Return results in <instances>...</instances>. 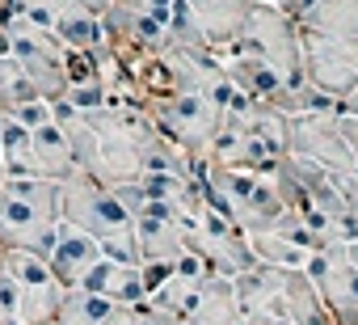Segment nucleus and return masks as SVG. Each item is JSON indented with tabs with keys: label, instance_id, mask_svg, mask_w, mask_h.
I'll use <instances>...</instances> for the list:
<instances>
[{
	"label": "nucleus",
	"instance_id": "17",
	"mask_svg": "<svg viewBox=\"0 0 358 325\" xmlns=\"http://www.w3.org/2000/svg\"><path fill=\"white\" fill-rule=\"evenodd\" d=\"M34 131V178H51V182H64L72 178L80 165H76V152L64 135V127L51 118L43 127H30Z\"/></svg>",
	"mask_w": 358,
	"mask_h": 325
},
{
	"label": "nucleus",
	"instance_id": "9",
	"mask_svg": "<svg viewBox=\"0 0 358 325\" xmlns=\"http://www.w3.org/2000/svg\"><path fill=\"white\" fill-rule=\"evenodd\" d=\"M324 312L333 325H358V266L350 262L345 245H324L316 254H308L303 262Z\"/></svg>",
	"mask_w": 358,
	"mask_h": 325
},
{
	"label": "nucleus",
	"instance_id": "13",
	"mask_svg": "<svg viewBox=\"0 0 358 325\" xmlns=\"http://www.w3.org/2000/svg\"><path fill=\"white\" fill-rule=\"evenodd\" d=\"M97 258H101V241L89 237L85 228L59 220V237H55V249H51V258H47L51 270H55V279H59L64 287H76L80 275H85Z\"/></svg>",
	"mask_w": 358,
	"mask_h": 325
},
{
	"label": "nucleus",
	"instance_id": "12",
	"mask_svg": "<svg viewBox=\"0 0 358 325\" xmlns=\"http://www.w3.org/2000/svg\"><path fill=\"white\" fill-rule=\"evenodd\" d=\"M282 9L312 34L358 39V0H282Z\"/></svg>",
	"mask_w": 358,
	"mask_h": 325
},
{
	"label": "nucleus",
	"instance_id": "16",
	"mask_svg": "<svg viewBox=\"0 0 358 325\" xmlns=\"http://www.w3.org/2000/svg\"><path fill=\"white\" fill-rule=\"evenodd\" d=\"M236 312H241V304H236V279L211 275V279L194 291V300L186 304L182 321H186V325H228Z\"/></svg>",
	"mask_w": 358,
	"mask_h": 325
},
{
	"label": "nucleus",
	"instance_id": "31",
	"mask_svg": "<svg viewBox=\"0 0 358 325\" xmlns=\"http://www.w3.org/2000/svg\"><path fill=\"white\" fill-rule=\"evenodd\" d=\"M270 5H282V0H270Z\"/></svg>",
	"mask_w": 358,
	"mask_h": 325
},
{
	"label": "nucleus",
	"instance_id": "7",
	"mask_svg": "<svg viewBox=\"0 0 358 325\" xmlns=\"http://www.w3.org/2000/svg\"><path fill=\"white\" fill-rule=\"evenodd\" d=\"M287 152L316 160L333 174V182L350 195V178L358 174V160L350 152V139L341 131V114H291L287 127Z\"/></svg>",
	"mask_w": 358,
	"mask_h": 325
},
{
	"label": "nucleus",
	"instance_id": "1",
	"mask_svg": "<svg viewBox=\"0 0 358 325\" xmlns=\"http://www.w3.org/2000/svg\"><path fill=\"white\" fill-rule=\"evenodd\" d=\"M59 220L85 228L89 237L101 241V258L114 262H131L139 266V241H135V216L127 212V203L114 195V186L89 178L85 170H76L72 178L59 182Z\"/></svg>",
	"mask_w": 358,
	"mask_h": 325
},
{
	"label": "nucleus",
	"instance_id": "3",
	"mask_svg": "<svg viewBox=\"0 0 358 325\" xmlns=\"http://www.w3.org/2000/svg\"><path fill=\"white\" fill-rule=\"evenodd\" d=\"M236 304L249 317H287L295 325H333L303 266H249L236 275Z\"/></svg>",
	"mask_w": 358,
	"mask_h": 325
},
{
	"label": "nucleus",
	"instance_id": "19",
	"mask_svg": "<svg viewBox=\"0 0 358 325\" xmlns=\"http://www.w3.org/2000/svg\"><path fill=\"white\" fill-rule=\"evenodd\" d=\"M0 174L34 178V131L9 114H0Z\"/></svg>",
	"mask_w": 358,
	"mask_h": 325
},
{
	"label": "nucleus",
	"instance_id": "21",
	"mask_svg": "<svg viewBox=\"0 0 358 325\" xmlns=\"http://www.w3.org/2000/svg\"><path fill=\"white\" fill-rule=\"evenodd\" d=\"M118 300H106V296H93L85 287H68L64 300H59V317L55 325H106L110 312H114Z\"/></svg>",
	"mask_w": 358,
	"mask_h": 325
},
{
	"label": "nucleus",
	"instance_id": "4",
	"mask_svg": "<svg viewBox=\"0 0 358 325\" xmlns=\"http://www.w3.org/2000/svg\"><path fill=\"white\" fill-rule=\"evenodd\" d=\"M228 51H241V55H253V60L270 64L282 81L303 72L299 22L282 5H270V0H253V9H249L245 26H241V34L232 39Z\"/></svg>",
	"mask_w": 358,
	"mask_h": 325
},
{
	"label": "nucleus",
	"instance_id": "8",
	"mask_svg": "<svg viewBox=\"0 0 358 325\" xmlns=\"http://www.w3.org/2000/svg\"><path fill=\"white\" fill-rule=\"evenodd\" d=\"M186 228H190V249H194L215 275L236 279V275H245L249 266H257V258H253V249H249V237H245L232 220H224L220 212H211L203 199H199V207L186 216Z\"/></svg>",
	"mask_w": 358,
	"mask_h": 325
},
{
	"label": "nucleus",
	"instance_id": "23",
	"mask_svg": "<svg viewBox=\"0 0 358 325\" xmlns=\"http://www.w3.org/2000/svg\"><path fill=\"white\" fill-rule=\"evenodd\" d=\"M249 249H253V258L257 262H266V266H303L308 262V249L303 245H295L291 237H282V233H249Z\"/></svg>",
	"mask_w": 358,
	"mask_h": 325
},
{
	"label": "nucleus",
	"instance_id": "10",
	"mask_svg": "<svg viewBox=\"0 0 358 325\" xmlns=\"http://www.w3.org/2000/svg\"><path fill=\"white\" fill-rule=\"evenodd\" d=\"M299 47H303V76L316 89L333 97H345L358 89V39L299 30Z\"/></svg>",
	"mask_w": 358,
	"mask_h": 325
},
{
	"label": "nucleus",
	"instance_id": "6",
	"mask_svg": "<svg viewBox=\"0 0 358 325\" xmlns=\"http://www.w3.org/2000/svg\"><path fill=\"white\" fill-rule=\"evenodd\" d=\"M9 43H13L17 64H22L26 76L34 81L38 97H43V102H59V97L68 93V51H72V47H64V43L55 39V30L34 26V22L22 18V13L9 18Z\"/></svg>",
	"mask_w": 358,
	"mask_h": 325
},
{
	"label": "nucleus",
	"instance_id": "2",
	"mask_svg": "<svg viewBox=\"0 0 358 325\" xmlns=\"http://www.w3.org/2000/svg\"><path fill=\"white\" fill-rule=\"evenodd\" d=\"M59 237V182L0 178V249L51 258Z\"/></svg>",
	"mask_w": 358,
	"mask_h": 325
},
{
	"label": "nucleus",
	"instance_id": "25",
	"mask_svg": "<svg viewBox=\"0 0 358 325\" xmlns=\"http://www.w3.org/2000/svg\"><path fill=\"white\" fill-rule=\"evenodd\" d=\"M139 279H143V291L156 296L169 279H173V262H156V258H143L139 262Z\"/></svg>",
	"mask_w": 358,
	"mask_h": 325
},
{
	"label": "nucleus",
	"instance_id": "14",
	"mask_svg": "<svg viewBox=\"0 0 358 325\" xmlns=\"http://www.w3.org/2000/svg\"><path fill=\"white\" fill-rule=\"evenodd\" d=\"M190 13L199 18L203 34H207V47L215 55H224L232 47V39L241 34L249 9H253V0H186Z\"/></svg>",
	"mask_w": 358,
	"mask_h": 325
},
{
	"label": "nucleus",
	"instance_id": "18",
	"mask_svg": "<svg viewBox=\"0 0 358 325\" xmlns=\"http://www.w3.org/2000/svg\"><path fill=\"white\" fill-rule=\"evenodd\" d=\"M220 64H224V76L232 81V89H236V93H245V97H253V102H270V97L278 93V85H282V76H278L270 64L253 60V55L224 51V55H220Z\"/></svg>",
	"mask_w": 358,
	"mask_h": 325
},
{
	"label": "nucleus",
	"instance_id": "30",
	"mask_svg": "<svg viewBox=\"0 0 358 325\" xmlns=\"http://www.w3.org/2000/svg\"><path fill=\"white\" fill-rule=\"evenodd\" d=\"M228 325H257V321H253V317H249V312H236V317H232V321H228Z\"/></svg>",
	"mask_w": 358,
	"mask_h": 325
},
{
	"label": "nucleus",
	"instance_id": "29",
	"mask_svg": "<svg viewBox=\"0 0 358 325\" xmlns=\"http://www.w3.org/2000/svg\"><path fill=\"white\" fill-rule=\"evenodd\" d=\"M345 254H350V262L358 266V237H354V241H345Z\"/></svg>",
	"mask_w": 358,
	"mask_h": 325
},
{
	"label": "nucleus",
	"instance_id": "27",
	"mask_svg": "<svg viewBox=\"0 0 358 325\" xmlns=\"http://www.w3.org/2000/svg\"><path fill=\"white\" fill-rule=\"evenodd\" d=\"M106 325H139V304H114Z\"/></svg>",
	"mask_w": 358,
	"mask_h": 325
},
{
	"label": "nucleus",
	"instance_id": "24",
	"mask_svg": "<svg viewBox=\"0 0 358 325\" xmlns=\"http://www.w3.org/2000/svg\"><path fill=\"white\" fill-rule=\"evenodd\" d=\"M68 5H72V0H13V13H22V18H30L34 26H47V30H51Z\"/></svg>",
	"mask_w": 358,
	"mask_h": 325
},
{
	"label": "nucleus",
	"instance_id": "5",
	"mask_svg": "<svg viewBox=\"0 0 358 325\" xmlns=\"http://www.w3.org/2000/svg\"><path fill=\"white\" fill-rule=\"evenodd\" d=\"M152 123L182 148L186 156H203L211 148V139L220 135L224 118H228V102L207 93V89H186V93H177L160 106L148 110Z\"/></svg>",
	"mask_w": 358,
	"mask_h": 325
},
{
	"label": "nucleus",
	"instance_id": "28",
	"mask_svg": "<svg viewBox=\"0 0 358 325\" xmlns=\"http://www.w3.org/2000/svg\"><path fill=\"white\" fill-rule=\"evenodd\" d=\"M341 131H345L350 152H354V160H358V114H341Z\"/></svg>",
	"mask_w": 358,
	"mask_h": 325
},
{
	"label": "nucleus",
	"instance_id": "20",
	"mask_svg": "<svg viewBox=\"0 0 358 325\" xmlns=\"http://www.w3.org/2000/svg\"><path fill=\"white\" fill-rule=\"evenodd\" d=\"M51 30H55V39H59L64 47H72V51H89V47H101V43H106V26H101V18L85 5V0H72Z\"/></svg>",
	"mask_w": 358,
	"mask_h": 325
},
{
	"label": "nucleus",
	"instance_id": "22",
	"mask_svg": "<svg viewBox=\"0 0 358 325\" xmlns=\"http://www.w3.org/2000/svg\"><path fill=\"white\" fill-rule=\"evenodd\" d=\"M26 102H38L34 81L17 64V55H0V114H17Z\"/></svg>",
	"mask_w": 358,
	"mask_h": 325
},
{
	"label": "nucleus",
	"instance_id": "15",
	"mask_svg": "<svg viewBox=\"0 0 358 325\" xmlns=\"http://www.w3.org/2000/svg\"><path fill=\"white\" fill-rule=\"evenodd\" d=\"M76 287H85V291H93V296H106V300H118V304H139V300H148L143 279H139V266L114 262V258H97V262L80 275Z\"/></svg>",
	"mask_w": 358,
	"mask_h": 325
},
{
	"label": "nucleus",
	"instance_id": "26",
	"mask_svg": "<svg viewBox=\"0 0 358 325\" xmlns=\"http://www.w3.org/2000/svg\"><path fill=\"white\" fill-rule=\"evenodd\" d=\"M9 18H13V0H0V55H13V43H9Z\"/></svg>",
	"mask_w": 358,
	"mask_h": 325
},
{
	"label": "nucleus",
	"instance_id": "11",
	"mask_svg": "<svg viewBox=\"0 0 358 325\" xmlns=\"http://www.w3.org/2000/svg\"><path fill=\"white\" fill-rule=\"evenodd\" d=\"M135 241H139L143 258L177 262L190 249V228L177 212H139L135 216Z\"/></svg>",
	"mask_w": 358,
	"mask_h": 325
}]
</instances>
